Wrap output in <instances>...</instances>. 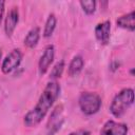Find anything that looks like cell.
Returning a JSON list of instances; mask_svg holds the SVG:
<instances>
[{"mask_svg": "<svg viewBox=\"0 0 135 135\" xmlns=\"http://www.w3.org/2000/svg\"><path fill=\"white\" fill-rule=\"evenodd\" d=\"M1 57H2V52H1V50H0V60H1Z\"/></svg>", "mask_w": 135, "mask_h": 135, "instance_id": "17", "label": "cell"}, {"mask_svg": "<svg viewBox=\"0 0 135 135\" xmlns=\"http://www.w3.org/2000/svg\"><path fill=\"white\" fill-rule=\"evenodd\" d=\"M3 13H4V1L0 0V22H1V20H2Z\"/></svg>", "mask_w": 135, "mask_h": 135, "instance_id": "16", "label": "cell"}, {"mask_svg": "<svg viewBox=\"0 0 135 135\" xmlns=\"http://www.w3.org/2000/svg\"><path fill=\"white\" fill-rule=\"evenodd\" d=\"M127 133L128 127L124 123L115 122L113 120L107 121L100 131L101 135H127Z\"/></svg>", "mask_w": 135, "mask_h": 135, "instance_id": "5", "label": "cell"}, {"mask_svg": "<svg viewBox=\"0 0 135 135\" xmlns=\"http://www.w3.org/2000/svg\"><path fill=\"white\" fill-rule=\"evenodd\" d=\"M80 5H81L82 9L84 11V13H86L88 15L93 14L95 12V8H96V2L94 0L80 1Z\"/></svg>", "mask_w": 135, "mask_h": 135, "instance_id": "14", "label": "cell"}, {"mask_svg": "<svg viewBox=\"0 0 135 135\" xmlns=\"http://www.w3.org/2000/svg\"><path fill=\"white\" fill-rule=\"evenodd\" d=\"M63 69H64V61L61 60V61L57 62V63L55 64V66L53 68V70L51 71L50 77H51L52 79H56V78L61 77L62 72H63Z\"/></svg>", "mask_w": 135, "mask_h": 135, "instance_id": "13", "label": "cell"}, {"mask_svg": "<svg viewBox=\"0 0 135 135\" xmlns=\"http://www.w3.org/2000/svg\"><path fill=\"white\" fill-rule=\"evenodd\" d=\"M101 105V98L95 94L85 92L79 97V107L85 115H93L98 112Z\"/></svg>", "mask_w": 135, "mask_h": 135, "instance_id": "3", "label": "cell"}, {"mask_svg": "<svg viewBox=\"0 0 135 135\" xmlns=\"http://www.w3.org/2000/svg\"><path fill=\"white\" fill-rule=\"evenodd\" d=\"M39 37H40V30H39V27H34V28H32L27 33V35H26V37L24 39V44L27 47L33 49V47H35L37 45Z\"/></svg>", "mask_w": 135, "mask_h": 135, "instance_id": "10", "label": "cell"}, {"mask_svg": "<svg viewBox=\"0 0 135 135\" xmlns=\"http://www.w3.org/2000/svg\"><path fill=\"white\" fill-rule=\"evenodd\" d=\"M22 59V54L19 50L15 49L13 50L3 60L2 65H1V70L4 74H8L11 73L13 70H15L21 62Z\"/></svg>", "mask_w": 135, "mask_h": 135, "instance_id": "4", "label": "cell"}, {"mask_svg": "<svg viewBox=\"0 0 135 135\" xmlns=\"http://www.w3.org/2000/svg\"><path fill=\"white\" fill-rule=\"evenodd\" d=\"M19 20V13L16 7H12L9 12L7 13V16L5 18V24H4V31L7 36H12L17 23Z\"/></svg>", "mask_w": 135, "mask_h": 135, "instance_id": "8", "label": "cell"}, {"mask_svg": "<svg viewBox=\"0 0 135 135\" xmlns=\"http://www.w3.org/2000/svg\"><path fill=\"white\" fill-rule=\"evenodd\" d=\"M133 101H134L133 90L132 89H123L114 97V99L110 105V111L115 117H120L133 104Z\"/></svg>", "mask_w": 135, "mask_h": 135, "instance_id": "2", "label": "cell"}, {"mask_svg": "<svg viewBox=\"0 0 135 135\" xmlns=\"http://www.w3.org/2000/svg\"><path fill=\"white\" fill-rule=\"evenodd\" d=\"M116 23H117L118 26L133 32L135 30V12L132 11L131 13L119 17L117 19Z\"/></svg>", "mask_w": 135, "mask_h": 135, "instance_id": "9", "label": "cell"}, {"mask_svg": "<svg viewBox=\"0 0 135 135\" xmlns=\"http://www.w3.org/2000/svg\"><path fill=\"white\" fill-rule=\"evenodd\" d=\"M53 59H54V46L53 45H47L42 54V56L40 57V60H39V72L41 75H43L49 66L51 65V63L53 62Z\"/></svg>", "mask_w": 135, "mask_h": 135, "instance_id": "7", "label": "cell"}, {"mask_svg": "<svg viewBox=\"0 0 135 135\" xmlns=\"http://www.w3.org/2000/svg\"><path fill=\"white\" fill-rule=\"evenodd\" d=\"M55 26H56V17L54 14H51L45 22V26H44V31H43V36L44 37H50L54 30H55Z\"/></svg>", "mask_w": 135, "mask_h": 135, "instance_id": "12", "label": "cell"}, {"mask_svg": "<svg viewBox=\"0 0 135 135\" xmlns=\"http://www.w3.org/2000/svg\"><path fill=\"white\" fill-rule=\"evenodd\" d=\"M69 135H90V132L86 130H78V131L70 133Z\"/></svg>", "mask_w": 135, "mask_h": 135, "instance_id": "15", "label": "cell"}, {"mask_svg": "<svg viewBox=\"0 0 135 135\" xmlns=\"http://www.w3.org/2000/svg\"><path fill=\"white\" fill-rule=\"evenodd\" d=\"M110 32H111L110 21H103L101 23H98L97 26L95 27V36L101 44H108L110 40Z\"/></svg>", "mask_w": 135, "mask_h": 135, "instance_id": "6", "label": "cell"}, {"mask_svg": "<svg viewBox=\"0 0 135 135\" xmlns=\"http://www.w3.org/2000/svg\"><path fill=\"white\" fill-rule=\"evenodd\" d=\"M82 68H83V59H82V57L81 56H75L72 59V61H71V63L69 65L68 73H69L70 76H76V75H78L80 73Z\"/></svg>", "mask_w": 135, "mask_h": 135, "instance_id": "11", "label": "cell"}, {"mask_svg": "<svg viewBox=\"0 0 135 135\" xmlns=\"http://www.w3.org/2000/svg\"><path fill=\"white\" fill-rule=\"evenodd\" d=\"M60 93V85L56 81H51L46 84L43 93L35 108L24 116V124L26 127H36L44 118L47 111L52 108Z\"/></svg>", "mask_w": 135, "mask_h": 135, "instance_id": "1", "label": "cell"}]
</instances>
